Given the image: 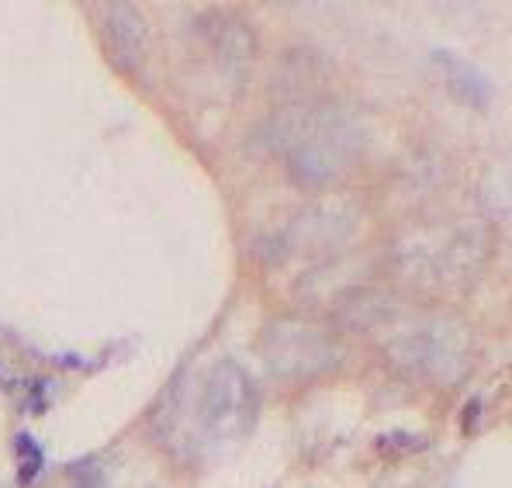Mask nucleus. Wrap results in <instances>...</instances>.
I'll return each mask as SVG.
<instances>
[{
    "mask_svg": "<svg viewBox=\"0 0 512 488\" xmlns=\"http://www.w3.org/2000/svg\"><path fill=\"white\" fill-rule=\"evenodd\" d=\"M263 135L295 184L308 191L336 184L360 163L367 149L364 118L343 101H295L263 122Z\"/></svg>",
    "mask_w": 512,
    "mask_h": 488,
    "instance_id": "1",
    "label": "nucleus"
},
{
    "mask_svg": "<svg viewBox=\"0 0 512 488\" xmlns=\"http://www.w3.org/2000/svg\"><path fill=\"white\" fill-rule=\"evenodd\" d=\"M374 343L398 374L436 388L464 381L474 364L471 326L450 312L402 305L374 333Z\"/></svg>",
    "mask_w": 512,
    "mask_h": 488,
    "instance_id": "2",
    "label": "nucleus"
},
{
    "mask_svg": "<svg viewBox=\"0 0 512 488\" xmlns=\"http://www.w3.org/2000/svg\"><path fill=\"white\" fill-rule=\"evenodd\" d=\"M391 274L416 291H461L492 260L485 222H433L405 229L391 243Z\"/></svg>",
    "mask_w": 512,
    "mask_h": 488,
    "instance_id": "3",
    "label": "nucleus"
},
{
    "mask_svg": "<svg viewBox=\"0 0 512 488\" xmlns=\"http://www.w3.org/2000/svg\"><path fill=\"white\" fill-rule=\"evenodd\" d=\"M187 412L191 416L180 423H191V440H187L191 447H236L253 433L256 416H260V392L236 360H218L198 381V392L191 395Z\"/></svg>",
    "mask_w": 512,
    "mask_h": 488,
    "instance_id": "4",
    "label": "nucleus"
},
{
    "mask_svg": "<svg viewBox=\"0 0 512 488\" xmlns=\"http://www.w3.org/2000/svg\"><path fill=\"white\" fill-rule=\"evenodd\" d=\"M260 357L270 374L291 385H305L322 374H333L343 360V343L333 329L301 315H281L260 333Z\"/></svg>",
    "mask_w": 512,
    "mask_h": 488,
    "instance_id": "5",
    "label": "nucleus"
},
{
    "mask_svg": "<svg viewBox=\"0 0 512 488\" xmlns=\"http://www.w3.org/2000/svg\"><path fill=\"white\" fill-rule=\"evenodd\" d=\"M360 222H364V212H360L357 201H315V205L301 208L295 219H288L281 229L270 232L267 243H263V260H274V264H284V260L295 257L329 260L357 236Z\"/></svg>",
    "mask_w": 512,
    "mask_h": 488,
    "instance_id": "6",
    "label": "nucleus"
},
{
    "mask_svg": "<svg viewBox=\"0 0 512 488\" xmlns=\"http://www.w3.org/2000/svg\"><path fill=\"white\" fill-rule=\"evenodd\" d=\"M101 28L115 63L122 70H135L146 56V21H142V14L132 4H104Z\"/></svg>",
    "mask_w": 512,
    "mask_h": 488,
    "instance_id": "7",
    "label": "nucleus"
},
{
    "mask_svg": "<svg viewBox=\"0 0 512 488\" xmlns=\"http://www.w3.org/2000/svg\"><path fill=\"white\" fill-rule=\"evenodd\" d=\"M433 66L440 70L443 84L454 90L461 101L474 104V108H485V104L492 101V87H488V80L474 70L468 59L454 56V52H447V49H433Z\"/></svg>",
    "mask_w": 512,
    "mask_h": 488,
    "instance_id": "8",
    "label": "nucleus"
}]
</instances>
